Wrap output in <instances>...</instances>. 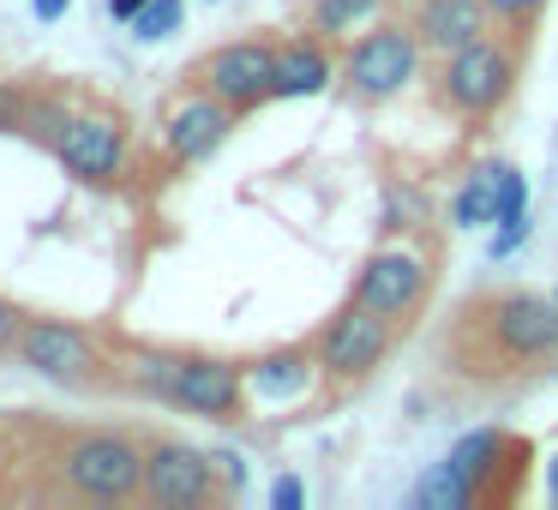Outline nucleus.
I'll list each match as a JSON object with an SVG mask.
<instances>
[{
    "label": "nucleus",
    "mask_w": 558,
    "mask_h": 510,
    "mask_svg": "<svg viewBox=\"0 0 558 510\" xmlns=\"http://www.w3.org/2000/svg\"><path fill=\"white\" fill-rule=\"evenodd\" d=\"M138 378L181 409L210 414V421H229L241 409V366L229 361H205V354H193V361H138Z\"/></svg>",
    "instance_id": "1"
},
{
    "label": "nucleus",
    "mask_w": 558,
    "mask_h": 510,
    "mask_svg": "<svg viewBox=\"0 0 558 510\" xmlns=\"http://www.w3.org/2000/svg\"><path fill=\"white\" fill-rule=\"evenodd\" d=\"M66 481L90 498H126L145 486V457H138V445H126L114 433H90L66 450Z\"/></svg>",
    "instance_id": "2"
},
{
    "label": "nucleus",
    "mask_w": 558,
    "mask_h": 510,
    "mask_svg": "<svg viewBox=\"0 0 558 510\" xmlns=\"http://www.w3.org/2000/svg\"><path fill=\"white\" fill-rule=\"evenodd\" d=\"M510 73H517V61L481 37V42H469V49H457L445 61V97L457 102L462 114H486L510 97Z\"/></svg>",
    "instance_id": "3"
},
{
    "label": "nucleus",
    "mask_w": 558,
    "mask_h": 510,
    "mask_svg": "<svg viewBox=\"0 0 558 510\" xmlns=\"http://www.w3.org/2000/svg\"><path fill=\"white\" fill-rule=\"evenodd\" d=\"M390 318H378L373 306H361L354 301L349 313L337 318V325L325 330V349H318V366H325L330 378H361V373H373L378 361H385V349H390Z\"/></svg>",
    "instance_id": "4"
},
{
    "label": "nucleus",
    "mask_w": 558,
    "mask_h": 510,
    "mask_svg": "<svg viewBox=\"0 0 558 510\" xmlns=\"http://www.w3.org/2000/svg\"><path fill=\"white\" fill-rule=\"evenodd\" d=\"M493 337L517 361H541L558 349V294H505L493 301Z\"/></svg>",
    "instance_id": "5"
},
{
    "label": "nucleus",
    "mask_w": 558,
    "mask_h": 510,
    "mask_svg": "<svg viewBox=\"0 0 558 510\" xmlns=\"http://www.w3.org/2000/svg\"><path fill=\"white\" fill-rule=\"evenodd\" d=\"M19 361H25L31 373L54 378V385H85L90 366H97L85 330L54 325V318H25V330H19Z\"/></svg>",
    "instance_id": "6"
},
{
    "label": "nucleus",
    "mask_w": 558,
    "mask_h": 510,
    "mask_svg": "<svg viewBox=\"0 0 558 510\" xmlns=\"http://www.w3.org/2000/svg\"><path fill=\"white\" fill-rule=\"evenodd\" d=\"M414 78V37L409 31H366L349 54V85L361 90L366 102L397 97Z\"/></svg>",
    "instance_id": "7"
},
{
    "label": "nucleus",
    "mask_w": 558,
    "mask_h": 510,
    "mask_svg": "<svg viewBox=\"0 0 558 510\" xmlns=\"http://www.w3.org/2000/svg\"><path fill=\"white\" fill-rule=\"evenodd\" d=\"M205 78L222 102L253 109V102L277 97V49H270V42H229V49L210 54Z\"/></svg>",
    "instance_id": "8"
},
{
    "label": "nucleus",
    "mask_w": 558,
    "mask_h": 510,
    "mask_svg": "<svg viewBox=\"0 0 558 510\" xmlns=\"http://www.w3.org/2000/svg\"><path fill=\"white\" fill-rule=\"evenodd\" d=\"M54 157L78 174V181H114L126 162V138L114 121H97V114H78V121H61L54 133Z\"/></svg>",
    "instance_id": "9"
},
{
    "label": "nucleus",
    "mask_w": 558,
    "mask_h": 510,
    "mask_svg": "<svg viewBox=\"0 0 558 510\" xmlns=\"http://www.w3.org/2000/svg\"><path fill=\"white\" fill-rule=\"evenodd\" d=\"M421 289H426V265L414 253H402V246H390V253L366 258L361 282H354V301L373 306L378 318H402V313H414Z\"/></svg>",
    "instance_id": "10"
},
{
    "label": "nucleus",
    "mask_w": 558,
    "mask_h": 510,
    "mask_svg": "<svg viewBox=\"0 0 558 510\" xmlns=\"http://www.w3.org/2000/svg\"><path fill=\"white\" fill-rule=\"evenodd\" d=\"M145 486L162 505H205L210 498V457L186 445H157L145 457Z\"/></svg>",
    "instance_id": "11"
},
{
    "label": "nucleus",
    "mask_w": 558,
    "mask_h": 510,
    "mask_svg": "<svg viewBox=\"0 0 558 510\" xmlns=\"http://www.w3.org/2000/svg\"><path fill=\"white\" fill-rule=\"evenodd\" d=\"M229 126H234V102H222L217 90L198 97V102H186V109L169 121V157L174 162H205L210 150L229 138Z\"/></svg>",
    "instance_id": "12"
},
{
    "label": "nucleus",
    "mask_w": 558,
    "mask_h": 510,
    "mask_svg": "<svg viewBox=\"0 0 558 510\" xmlns=\"http://www.w3.org/2000/svg\"><path fill=\"white\" fill-rule=\"evenodd\" d=\"M486 19H493L486 0H426L421 7V37L433 42V49L457 54V49H469V42L486 37Z\"/></svg>",
    "instance_id": "13"
},
{
    "label": "nucleus",
    "mask_w": 558,
    "mask_h": 510,
    "mask_svg": "<svg viewBox=\"0 0 558 510\" xmlns=\"http://www.w3.org/2000/svg\"><path fill=\"white\" fill-rule=\"evenodd\" d=\"M330 85V54L318 42H282L277 49V97H318Z\"/></svg>",
    "instance_id": "14"
},
{
    "label": "nucleus",
    "mask_w": 558,
    "mask_h": 510,
    "mask_svg": "<svg viewBox=\"0 0 558 510\" xmlns=\"http://www.w3.org/2000/svg\"><path fill=\"white\" fill-rule=\"evenodd\" d=\"M474 493H481V481H474L469 469H462L457 457L433 462V469L421 474V486H414V505L421 510H469Z\"/></svg>",
    "instance_id": "15"
},
{
    "label": "nucleus",
    "mask_w": 558,
    "mask_h": 510,
    "mask_svg": "<svg viewBox=\"0 0 558 510\" xmlns=\"http://www.w3.org/2000/svg\"><path fill=\"white\" fill-rule=\"evenodd\" d=\"M498 210H505V162H498V169H481L462 186L457 205H450V222H457V229H486V222H498Z\"/></svg>",
    "instance_id": "16"
},
{
    "label": "nucleus",
    "mask_w": 558,
    "mask_h": 510,
    "mask_svg": "<svg viewBox=\"0 0 558 510\" xmlns=\"http://www.w3.org/2000/svg\"><path fill=\"white\" fill-rule=\"evenodd\" d=\"M306 385V354H277V361H265L253 373V390L258 397H289V390Z\"/></svg>",
    "instance_id": "17"
},
{
    "label": "nucleus",
    "mask_w": 558,
    "mask_h": 510,
    "mask_svg": "<svg viewBox=\"0 0 558 510\" xmlns=\"http://www.w3.org/2000/svg\"><path fill=\"white\" fill-rule=\"evenodd\" d=\"M373 13H378V0H318V7H313V19H318L325 37H349V31L366 25Z\"/></svg>",
    "instance_id": "18"
},
{
    "label": "nucleus",
    "mask_w": 558,
    "mask_h": 510,
    "mask_svg": "<svg viewBox=\"0 0 558 510\" xmlns=\"http://www.w3.org/2000/svg\"><path fill=\"white\" fill-rule=\"evenodd\" d=\"M133 31L145 42L174 37V31H181V0H145V7H138V19H133Z\"/></svg>",
    "instance_id": "19"
},
{
    "label": "nucleus",
    "mask_w": 558,
    "mask_h": 510,
    "mask_svg": "<svg viewBox=\"0 0 558 510\" xmlns=\"http://www.w3.org/2000/svg\"><path fill=\"white\" fill-rule=\"evenodd\" d=\"M450 457H457L462 469H469L474 481H481V474L493 469V457H498V433H469V438H462L457 450H450Z\"/></svg>",
    "instance_id": "20"
},
{
    "label": "nucleus",
    "mask_w": 558,
    "mask_h": 510,
    "mask_svg": "<svg viewBox=\"0 0 558 510\" xmlns=\"http://www.w3.org/2000/svg\"><path fill=\"white\" fill-rule=\"evenodd\" d=\"M19 330H25V313L13 301H0V349H19Z\"/></svg>",
    "instance_id": "21"
},
{
    "label": "nucleus",
    "mask_w": 558,
    "mask_h": 510,
    "mask_svg": "<svg viewBox=\"0 0 558 510\" xmlns=\"http://www.w3.org/2000/svg\"><path fill=\"white\" fill-rule=\"evenodd\" d=\"M486 7H493L498 19H517V13H534V7H541V0H486Z\"/></svg>",
    "instance_id": "22"
},
{
    "label": "nucleus",
    "mask_w": 558,
    "mask_h": 510,
    "mask_svg": "<svg viewBox=\"0 0 558 510\" xmlns=\"http://www.w3.org/2000/svg\"><path fill=\"white\" fill-rule=\"evenodd\" d=\"M270 498H277V510H294V505H301V481H277V493H270Z\"/></svg>",
    "instance_id": "23"
},
{
    "label": "nucleus",
    "mask_w": 558,
    "mask_h": 510,
    "mask_svg": "<svg viewBox=\"0 0 558 510\" xmlns=\"http://www.w3.org/2000/svg\"><path fill=\"white\" fill-rule=\"evenodd\" d=\"M138 7H145V0H109V19H121V25H133V19H138Z\"/></svg>",
    "instance_id": "24"
},
{
    "label": "nucleus",
    "mask_w": 558,
    "mask_h": 510,
    "mask_svg": "<svg viewBox=\"0 0 558 510\" xmlns=\"http://www.w3.org/2000/svg\"><path fill=\"white\" fill-rule=\"evenodd\" d=\"M31 7H37V19H61L73 0H31Z\"/></svg>",
    "instance_id": "25"
},
{
    "label": "nucleus",
    "mask_w": 558,
    "mask_h": 510,
    "mask_svg": "<svg viewBox=\"0 0 558 510\" xmlns=\"http://www.w3.org/2000/svg\"><path fill=\"white\" fill-rule=\"evenodd\" d=\"M546 493H553V505H558V457H553V469H546Z\"/></svg>",
    "instance_id": "26"
}]
</instances>
